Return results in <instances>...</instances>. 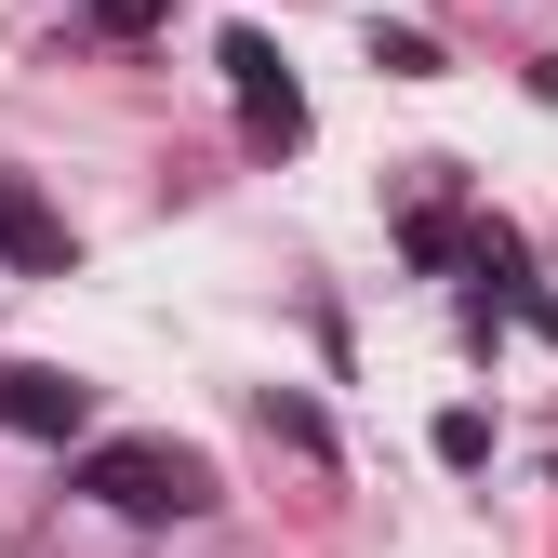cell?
I'll use <instances>...</instances> for the list:
<instances>
[{
  "mask_svg": "<svg viewBox=\"0 0 558 558\" xmlns=\"http://www.w3.org/2000/svg\"><path fill=\"white\" fill-rule=\"evenodd\" d=\"M227 81H240V133L253 147H306V94H293V66H279L253 27H227Z\"/></svg>",
  "mask_w": 558,
  "mask_h": 558,
  "instance_id": "2",
  "label": "cell"
},
{
  "mask_svg": "<svg viewBox=\"0 0 558 558\" xmlns=\"http://www.w3.org/2000/svg\"><path fill=\"white\" fill-rule=\"evenodd\" d=\"M66 493H94V506H120V519H199V506H214V465L173 452V439H81Z\"/></svg>",
  "mask_w": 558,
  "mask_h": 558,
  "instance_id": "1",
  "label": "cell"
},
{
  "mask_svg": "<svg viewBox=\"0 0 558 558\" xmlns=\"http://www.w3.org/2000/svg\"><path fill=\"white\" fill-rule=\"evenodd\" d=\"M81 14H94L107 40H147V27H173V0H81Z\"/></svg>",
  "mask_w": 558,
  "mask_h": 558,
  "instance_id": "8",
  "label": "cell"
},
{
  "mask_svg": "<svg viewBox=\"0 0 558 558\" xmlns=\"http://www.w3.org/2000/svg\"><path fill=\"white\" fill-rule=\"evenodd\" d=\"M266 439H279V452H306V465H332V426H319V399H279V386H266Z\"/></svg>",
  "mask_w": 558,
  "mask_h": 558,
  "instance_id": "5",
  "label": "cell"
},
{
  "mask_svg": "<svg viewBox=\"0 0 558 558\" xmlns=\"http://www.w3.org/2000/svg\"><path fill=\"white\" fill-rule=\"evenodd\" d=\"M53 253H66V227L40 214V199H27L14 173H0V266H53Z\"/></svg>",
  "mask_w": 558,
  "mask_h": 558,
  "instance_id": "4",
  "label": "cell"
},
{
  "mask_svg": "<svg viewBox=\"0 0 558 558\" xmlns=\"http://www.w3.org/2000/svg\"><path fill=\"white\" fill-rule=\"evenodd\" d=\"M439 465H452V478L493 465V412H439Z\"/></svg>",
  "mask_w": 558,
  "mask_h": 558,
  "instance_id": "7",
  "label": "cell"
},
{
  "mask_svg": "<svg viewBox=\"0 0 558 558\" xmlns=\"http://www.w3.org/2000/svg\"><path fill=\"white\" fill-rule=\"evenodd\" d=\"M373 66H386V81H439V40H426V27H386V14H373Z\"/></svg>",
  "mask_w": 558,
  "mask_h": 558,
  "instance_id": "6",
  "label": "cell"
},
{
  "mask_svg": "<svg viewBox=\"0 0 558 558\" xmlns=\"http://www.w3.org/2000/svg\"><path fill=\"white\" fill-rule=\"evenodd\" d=\"M0 426H14V439H81V426H94V386H66V373H0Z\"/></svg>",
  "mask_w": 558,
  "mask_h": 558,
  "instance_id": "3",
  "label": "cell"
}]
</instances>
